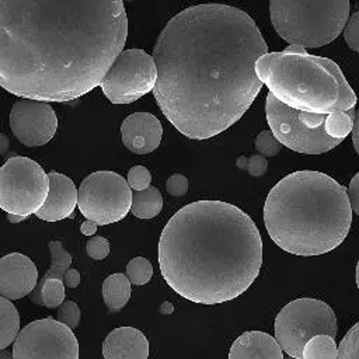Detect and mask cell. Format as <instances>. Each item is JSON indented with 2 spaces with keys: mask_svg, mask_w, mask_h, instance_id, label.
I'll use <instances>...</instances> for the list:
<instances>
[{
  "mask_svg": "<svg viewBox=\"0 0 359 359\" xmlns=\"http://www.w3.org/2000/svg\"><path fill=\"white\" fill-rule=\"evenodd\" d=\"M268 46L255 21L227 4H196L160 32L153 95L170 123L189 139H209L236 123L262 90L255 62Z\"/></svg>",
  "mask_w": 359,
  "mask_h": 359,
  "instance_id": "6da1fadb",
  "label": "cell"
},
{
  "mask_svg": "<svg viewBox=\"0 0 359 359\" xmlns=\"http://www.w3.org/2000/svg\"><path fill=\"white\" fill-rule=\"evenodd\" d=\"M126 36L122 0H0V87L73 101L100 86Z\"/></svg>",
  "mask_w": 359,
  "mask_h": 359,
  "instance_id": "7a4b0ae2",
  "label": "cell"
},
{
  "mask_svg": "<svg viewBox=\"0 0 359 359\" xmlns=\"http://www.w3.org/2000/svg\"><path fill=\"white\" fill-rule=\"evenodd\" d=\"M158 265L167 285L184 299L224 303L258 278L261 234L240 208L222 201H196L181 208L164 226Z\"/></svg>",
  "mask_w": 359,
  "mask_h": 359,
  "instance_id": "3957f363",
  "label": "cell"
},
{
  "mask_svg": "<svg viewBox=\"0 0 359 359\" xmlns=\"http://www.w3.org/2000/svg\"><path fill=\"white\" fill-rule=\"evenodd\" d=\"M264 223L272 241L286 252L302 257L330 252L345 240L352 224L346 188L320 171H294L269 191Z\"/></svg>",
  "mask_w": 359,
  "mask_h": 359,
  "instance_id": "277c9868",
  "label": "cell"
},
{
  "mask_svg": "<svg viewBox=\"0 0 359 359\" xmlns=\"http://www.w3.org/2000/svg\"><path fill=\"white\" fill-rule=\"evenodd\" d=\"M255 73L276 100L297 111L327 115L356 104L339 66L327 57L271 52L255 62Z\"/></svg>",
  "mask_w": 359,
  "mask_h": 359,
  "instance_id": "5b68a950",
  "label": "cell"
},
{
  "mask_svg": "<svg viewBox=\"0 0 359 359\" xmlns=\"http://www.w3.org/2000/svg\"><path fill=\"white\" fill-rule=\"evenodd\" d=\"M349 0H271V22L289 43L320 48L332 42L349 18Z\"/></svg>",
  "mask_w": 359,
  "mask_h": 359,
  "instance_id": "8992f818",
  "label": "cell"
},
{
  "mask_svg": "<svg viewBox=\"0 0 359 359\" xmlns=\"http://www.w3.org/2000/svg\"><path fill=\"white\" fill-rule=\"evenodd\" d=\"M271 133L285 147L304 154H321L337 147L342 140L330 137L324 130L325 114L293 109L271 93L265 102Z\"/></svg>",
  "mask_w": 359,
  "mask_h": 359,
  "instance_id": "52a82bcc",
  "label": "cell"
},
{
  "mask_svg": "<svg viewBox=\"0 0 359 359\" xmlns=\"http://www.w3.org/2000/svg\"><path fill=\"white\" fill-rule=\"evenodd\" d=\"M337 335L334 310L321 300L303 297L287 303L275 318V339L287 356L302 359L304 344L314 335Z\"/></svg>",
  "mask_w": 359,
  "mask_h": 359,
  "instance_id": "ba28073f",
  "label": "cell"
},
{
  "mask_svg": "<svg viewBox=\"0 0 359 359\" xmlns=\"http://www.w3.org/2000/svg\"><path fill=\"white\" fill-rule=\"evenodd\" d=\"M48 188V174L28 157H10L0 167V208L7 213L25 217L35 213L45 202Z\"/></svg>",
  "mask_w": 359,
  "mask_h": 359,
  "instance_id": "9c48e42d",
  "label": "cell"
},
{
  "mask_svg": "<svg viewBox=\"0 0 359 359\" xmlns=\"http://www.w3.org/2000/svg\"><path fill=\"white\" fill-rule=\"evenodd\" d=\"M132 203V191L126 180L114 171H95L87 175L77 191L81 215L97 226L122 220Z\"/></svg>",
  "mask_w": 359,
  "mask_h": 359,
  "instance_id": "30bf717a",
  "label": "cell"
},
{
  "mask_svg": "<svg viewBox=\"0 0 359 359\" xmlns=\"http://www.w3.org/2000/svg\"><path fill=\"white\" fill-rule=\"evenodd\" d=\"M156 77L151 55L143 49H125L105 72L100 86L112 104H129L150 93Z\"/></svg>",
  "mask_w": 359,
  "mask_h": 359,
  "instance_id": "8fae6325",
  "label": "cell"
},
{
  "mask_svg": "<svg viewBox=\"0 0 359 359\" xmlns=\"http://www.w3.org/2000/svg\"><path fill=\"white\" fill-rule=\"evenodd\" d=\"M13 359H79V342L73 331L57 320H35L18 331Z\"/></svg>",
  "mask_w": 359,
  "mask_h": 359,
  "instance_id": "7c38bea8",
  "label": "cell"
},
{
  "mask_svg": "<svg viewBox=\"0 0 359 359\" xmlns=\"http://www.w3.org/2000/svg\"><path fill=\"white\" fill-rule=\"evenodd\" d=\"M10 128L20 143L38 147L55 136L57 116L50 104L45 101L20 98L11 107Z\"/></svg>",
  "mask_w": 359,
  "mask_h": 359,
  "instance_id": "4fadbf2b",
  "label": "cell"
},
{
  "mask_svg": "<svg viewBox=\"0 0 359 359\" xmlns=\"http://www.w3.org/2000/svg\"><path fill=\"white\" fill-rule=\"evenodd\" d=\"M36 282L38 269L27 255L11 252L0 258V296L21 299L34 290Z\"/></svg>",
  "mask_w": 359,
  "mask_h": 359,
  "instance_id": "5bb4252c",
  "label": "cell"
},
{
  "mask_svg": "<svg viewBox=\"0 0 359 359\" xmlns=\"http://www.w3.org/2000/svg\"><path fill=\"white\" fill-rule=\"evenodd\" d=\"M123 146L136 154H147L156 150L161 142V122L149 112L130 114L121 125Z\"/></svg>",
  "mask_w": 359,
  "mask_h": 359,
  "instance_id": "9a60e30c",
  "label": "cell"
},
{
  "mask_svg": "<svg viewBox=\"0 0 359 359\" xmlns=\"http://www.w3.org/2000/svg\"><path fill=\"white\" fill-rule=\"evenodd\" d=\"M48 195L35 215L46 222H57L70 216L77 205V189L74 182L56 171L48 172Z\"/></svg>",
  "mask_w": 359,
  "mask_h": 359,
  "instance_id": "2e32d148",
  "label": "cell"
},
{
  "mask_svg": "<svg viewBox=\"0 0 359 359\" xmlns=\"http://www.w3.org/2000/svg\"><path fill=\"white\" fill-rule=\"evenodd\" d=\"M104 359H147L149 341L133 327H119L108 332L102 344Z\"/></svg>",
  "mask_w": 359,
  "mask_h": 359,
  "instance_id": "e0dca14e",
  "label": "cell"
},
{
  "mask_svg": "<svg viewBox=\"0 0 359 359\" xmlns=\"http://www.w3.org/2000/svg\"><path fill=\"white\" fill-rule=\"evenodd\" d=\"M229 359H283V351L269 334L247 331L233 342Z\"/></svg>",
  "mask_w": 359,
  "mask_h": 359,
  "instance_id": "ac0fdd59",
  "label": "cell"
},
{
  "mask_svg": "<svg viewBox=\"0 0 359 359\" xmlns=\"http://www.w3.org/2000/svg\"><path fill=\"white\" fill-rule=\"evenodd\" d=\"M130 282L123 273H112L102 283V299L109 313L121 311L130 299Z\"/></svg>",
  "mask_w": 359,
  "mask_h": 359,
  "instance_id": "d6986e66",
  "label": "cell"
},
{
  "mask_svg": "<svg viewBox=\"0 0 359 359\" xmlns=\"http://www.w3.org/2000/svg\"><path fill=\"white\" fill-rule=\"evenodd\" d=\"M163 209V196L156 187H147L132 194L130 212L139 219H151Z\"/></svg>",
  "mask_w": 359,
  "mask_h": 359,
  "instance_id": "ffe728a7",
  "label": "cell"
},
{
  "mask_svg": "<svg viewBox=\"0 0 359 359\" xmlns=\"http://www.w3.org/2000/svg\"><path fill=\"white\" fill-rule=\"evenodd\" d=\"M28 297L35 304L45 306L48 309H56L65 300V283L59 279L36 282V286L28 294Z\"/></svg>",
  "mask_w": 359,
  "mask_h": 359,
  "instance_id": "44dd1931",
  "label": "cell"
},
{
  "mask_svg": "<svg viewBox=\"0 0 359 359\" xmlns=\"http://www.w3.org/2000/svg\"><path fill=\"white\" fill-rule=\"evenodd\" d=\"M20 331V314L11 300L0 296V349L14 342Z\"/></svg>",
  "mask_w": 359,
  "mask_h": 359,
  "instance_id": "7402d4cb",
  "label": "cell"
},
{
  "mask_svg": "<svg viewBox=\"0 0 359 359\" xmlns=\"http://www.w3.org/2000/svg\"><path fill=\"white\" fill-rule=\"evenodd\" d=\"M356 121L355 107L348 111H337L325 115L324 130L330 137L344 140L352 130Z\"/></svg>",
  "mask_w": 359,
  "mask_h": 359,
  "instance_id": "603a6c76",
  "label": "cell"
},
{
  "mask_svg": "<svg viewBox=\"0 0 359 359\" xmlns=\"http://www.w3.org/2000/svg\"><path fill=\"white\" fill-rule=\"evenodd\" d=\"M337 344L332 337L318 334L310 338L302 351V359H337Z\"/></svg>",
  "mask_w": 359,
  "mask_h": 359,
  "instance_id": "cb8c5ba5",
  "label": "cell"
},
{
  "mask_svg": "<svg viewBox=\"0 0 359 359\" xmlns=\"http://www.w3.org/2000/svg\"><path fill=\"white\" fill-rule=\"evenodd\" d=\"M153 276V266L144 257H135L126 265V278L133 285H144Z\"/></svg>",
  "mask_w": 359,
  "mask_h": 359,
  "instance_id": "d4e9b609",
  "label": "cell"
},
{
  "mask_svg": "<svg viewBox=\"0 0 359 359\" xmlns=\"http://www.w3.org/2000/svg\"><path fill=\"white\" fill-rule=\"evenodd\" d=\"M337 359H359V324H353L348 334L342 338Z\"/></svg>",
  "mask_w": 359,
  "mask_h": 359,
  "instance_id": "484cf974",
  "label": "cell"
},
{
  "mask_svg": "<svg viewBox=\"0 0 359 359\" xmlns=\"http://www.w3.org/2000/svg\"><path fill=\"white\" fill-rule=\"evenodd\" d=\"M56 320L67 325L70 330H74L76 327H79V323L81 320V311L79 304L74 303L73 300H63V303L57 309Z\"/></svg>",
  "mask_w": 359,
  "mask_h": 359,
  "instance_id": "4316f807",
  "label": "cell"
},
{
  "mask_svg": "<svg viewBox=\"0 0 359 359\" xmlns=\"http://www.w3.org/2000/svg\"><path fill=\"white\" fill-rule=\"evenodd\" d=\"M255 150L264 157H273L280 151V143L275 139L271 130H261L255 137Z\"/></svg>",
  "mask_w": 359,
  "mask_h": 359,
  "instance_id": "83f0119b",
  "label": "cell"
},
{
  "mask_svg": "<svg viewBox=\"0 0 359 359\" xmlns=\"http://www.w3.org/2000/svg\"><path fill=\"white\" fill-rule=\"evenodd\" d=\"M126 182L129 185L130 189L135 191H142L146 189L147 187H150L151 182V174L150 171L143 167V165H133L129 172H128V178Z\"/></svg>",
  "mask_w": 359,
  "mask_h": 359,
  "instance_id": "f1b7e54d",
  "label": "cell"
},
{
  "mask_svg": "<svg viewBox=\"0 0 359 359\" xmlns=\"http://www.w3.org/2000/svg\"><path fill=\"white\" fill-rule=\"evenodd\" d=\"M342 31H344V38H345L348 46L352 50L358 52L359 50V13L358 11H355L348 18Z\"/></svg>",
  "mask_w": 359,
  "mask_h": 359,
  "instance_id": "f546056e",
  "label": "cell"
},
{
  "mask_svg": "<svg viewBox=\"0 0 359 359\" xmlns=\"http://www.w3.org/2000/svg\"><path fill=\"white\" fill-rule=\"evenodd\" d=\"M86 252L93 259H104L109 254V241L101 236H94L86 243Z\"/></svg>",
  "mask_w": 359,
  "mask_h": 359,
  "instance_id": "4dcf8cb0",
  "label": "cell"
},
{
  "mask_svg": "<svg viewBox=\"0 0 359 359\" xmlns=\"http://www.w3.org/2000/svg\"><path fill=\"white\" fill-rule=\"evenodd\" d=\"M165 191L168 192V195L175 198L184 196L188 191V178L180 172L170 175L165 181Z\"/></svg>",
  "mask_w": 359,
  "mask_h": 359,
  "instance_id": "1f68e13d",
  "label": "cell"
},
{
  "mask_svg": "<svg viewBox=\"0 0 359 359\" xmlns=\"http://www.w3.org/2000/svg\"><path fill=\"white\" fill-rule=\"evenodd\" d=\"M268 170V161L266 157L261 156V154H252L248 157V165H247V171L250 175L252 177H261Z\"/></svg>",
  "mask_w": 359,
  "mask_h": 359,
  "instance_id": "d6a6232c",
  "label": "cell"
},
{
  "mask_svg": "<svg viewBox=\"0 0 359 359\" xmlns=\"http://www.w3.org/2000/svg\"><path fill=\"white\" fill-rule=\"evenodd\" d=\"M348 201L352 209V213H359V174H355L348 189H346Z\"/></svg>",
  "mask_w": 359,
  "mask_h": 359,
  "instance_id": "836d02e7",
  "label": "cell"
},
{
  "mask_svg": "<svg viewBox=\"0 0 359 359\" xmlns=\"http://www.w3.org/2000/svg\"><path fill=\"white\" fill-rule=\"evenodd\" d=\"M63 283L67 287H77L80 283V273L77 269L74 268H69L66 269V272L63 273Z\"/></svg>",
  "mask_w": 359,
  "mask_h": 359,
  "instance_id": "e575fe53",
  "label": "cell"
},
{
  "mask_svg": "<svg viewBox=\"0 0 359 359\" xmlns=\"http://www.w3.org/2000/svg\"><path fill=\"white\" fill-rule=\"evenodd\" d=\"M80 231L84 234V236H93L95 231H97V224L91 220H86L81 223L80 226Z\"/></svg>",
  "mask_w": 359,
  "mask_h": 359,
  "instance_id": "d590c367",
  "label": "cell"
},
{
  "mask_svg": "<svg viewBox=\"0 0 359 359\" xmlns=\"http://www.w3.org/2000/svg\"><path fill=\"white\" fill-rule=\"evenodd\" d=\"M283 52H287V53H306V49L300 45H294V43H290L286 49H283Z\"/></svg>",
  "mask_w": 359,
  "mask_h": 359,
  "instance_id": "8d00e7d4",
  "label": "cell"
},
{
  "mask_svg": "<svg viewBox=\"0 0 359 359\" xmlns=\"http://www.w3.org/2000/svg\"><path fill=\"white\" fill-rule=\"evenodd\" d=\"M10 146V140L6 135L0 133V154H4Z\"/></svg>",
  "mask_w": 359,
  "mask_h": 359,
  "instance_id": "74e56055",
  "label": "cell"
},
{
  "mask_svg": "<svg viewBox=\"0 0 359 359\" xmlns=\"http://www.w3.org/2000/svg\"><path fill=\"white\" fill-rule=\"evenodd\" d=\"M172 311H174V306L168 300H164L160 306V313L161 314H171Z\"/></svg>",
  "mask_w": 359,
  "mask_h": 359,
  "instance_id": "f35d334b",
  "label": "cell"
},
{
  "mask_svg": "<svg viewBox=\"0 0 359 359\" xmlns=\"http://www.w3.org/2000/svg\"><path fill=\"white\" fill-rule=\"evenodd\" d=\"M237 167L240 168V170H244V171H247V165H248V157H245V156H240L238 158H237Z\"/></svg>",
  "mask_w": 359,
  "mask_h": 359,
  "instance_id": "ab89813d",
  "label": "cell"
},
{
  "mask_svg": "<svg viewBox=\"0 0 359 359\" xmlns=\"http://www.w3.org/2000/svg\"><path fill=\"white\" fill-rule=\"evenodd\" d=\"M25 216H20V215H13V213H7V220L11 223H20L22 220H25Z\"/></svg>",
  "mask_w": 359,
  "mask_h": 359,
  "instance_id": "60d3db41",
  "label": "cell"
},
{
  "mask_svg": "<svg viewBox=\"0 0 359 359\" xmlns=\"http://www.w3.org/2000/svg\"><path fill=\"white\" fill-rule=\"evenodd\" d=\"M0 359H13V355L6 349H0Z\"/></svg>",
  "mask_w": 359,
  "mask_h": 359,
  "instance_id": "b9f144b4",
  "label": "cell"
},
{
  "mask_svg": "<svg viewBox=\"0 0 359 359\" xmlns=\"http://www.w3.org/2000/svg\"><path fill=\"white\" fill-rule=\"evenodd\" d=\"M283 359H296V358H292V356H287V358H283Z\"/></svg>",
  "mask_w": 359,
  "mask_h": 359,
  "instance_id": "7bdbcfd3",
  "label": "cell"
},
{
  "mask_svg": "<svg viewBox=\"0 0 359 359\" xmlns=\"http://www.w3.org/2000/svg\"><path fill=\"white\" fill-rule=\"evenodd\" d=\"M122 1H135V0H122Z\"/></svg>",
  "mask_w": 359,
  "mask_h": 359,
  "instance_id": "ee69618b",
  "label": "cell"
}]
</instances>
